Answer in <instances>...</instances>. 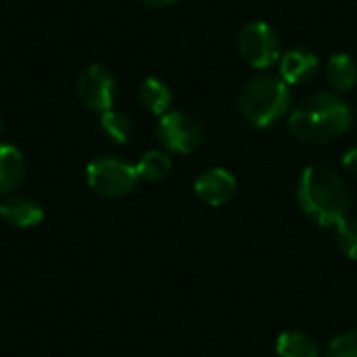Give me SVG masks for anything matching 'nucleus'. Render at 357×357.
I'll return each instance as SVG.
<instances>
[{
    "label": "nucleus",
    "instance_id": "nucleus-1",
    "mask_svg": "<svg viewBox=\"0 0 357 357\" xmlns=\"http://www.w3.org/2000/svg\"><path fill=\"white\" fill-rule=\"evenodd\" d=\"M297 201L301 211L318 226H337L351 209V190L337 169L314 163L301 172L297 184Z\"/></svg>",
    "mask_w": 357,
    "mask_h": 357
},
{
    "label": "nucleus",
    "instance_id": "nucleus-2",
    "mask_svg": "<svg viewBox=\"0 0 357 357\" xmlns=\"http://www.w3.org/2000/svg\"><path fill=\"white\" fill-rule=\"evenodd\" d=\"M351 123V107L331 92H316L289 115V132L305 144L333 142L343 136Z\"/></svg>",
    "mask_w": 357,
    "mask_h": 357
},
{
    "label": "nucleus",
    "instance_id": "nucleus-3",
    "mask_svg": "<svg viewBox=\"0 0 357 357\" xmlns=\"http://www.w3.org/2000/svg\"><path fill=\"white\" fill-rule=\"evenodd\" d=\"M238 107L245 119L255 128H270L282 119L291 107L289 86L276 75L251 77L238 96Z\"/></svg>",
    "mask_w": 357,
    "mask_h": 357
},
{
    "label": "nucleus",
    "instance_id": "nucleus-4",
    "mask_svg": "<svg viewBox=\"0 0 357 357\" xmlns=\"http://www.w3.org/2000/svg\"><path fill=\"white\" fill-rule=\"evenodd\" d=\"M86 180L96 195L107 199L126 197L140 182L136 165L117 157H98L90 161L86 167Z\"/></svg>",
    "mask_w": 357,
    "mask_h": 357
},
{
    "label": "nucleus",
    "instance_id": "nucleus-5",
    "mask_svg": "<svg viewBox=\"0 0 357 357\" xmlns=\"http://www.w3.org/2000/svg\"><path fill=\"white\" fill-rule=\"evenodd\" d=\"M157 138L167 151L188 155L205 144V130L195 117L182 111H167L157 123Z\"/></svg>",
    "mask_w": 357,
    "mask_h": 357
},
{
    "label": "nucleus",
    "instance_id": "nucleus-6",
    "mask_svg": "<svg viewBox=\"0 0 357 357\" xmlns=\"http://www.w3.org/2000/svg\"><path fill=\"white\" fill-rule=\"evenodd\" d=\"M238 52L255 69H268L280 59V40L264 21L247 23L238 33Z\"/></svg>",
    "mask_w": 357,
    "mask_h": 357
},
{
    "label": "nucleus",
    "instance_id": "nucleus-7",
    "mask_svg": "<svg viewBox=\"0 0 357 357\" xmlns=\"http://www.w3.org/2000/svg\"><path fill=\"white\" fill-rule=\"evenodd\" d=\"M77 98L90 109L105 113L113 109L117 98V82L109 67L105 65H90L77 77Z\"/></svg>",
    "mask_w": 357,
    "mask_h": 357
},
{
    "label": "nucleus",
    "instance_id": "nucleus-8",
    "mask_svg": "<svg viewBox=\"0 0 357 357\" xmlns=\"http://www.w3.org/2000/svg\"><path fill=\"white\" fill-rule=\"evenodd\" d=\"M195 192L205 205H226L236 195V178L224 167H211L195 180Z\"/></svg>",
    "mask_w": 357,
    "mask_h": 357
},
{
    "label": "nucleus",
    "instance_id": "nucleus-9",
    "mask_svg": "<svg viewBox=\"0 0 357 357\" xmlns=\"http://www.w3.org/2000/svg\"><path fill=\"white\" fill-rule=\"evenodd\" d=\"M320 59L310 48H293L280 59V79L287 86L307 84L318 75Z\"/></svg>",
    "mask_w": 357,
    "mask_h": 357
},
{
    "label": "nucleus",
    "instance_id": "nucleus-10",
    "mask_svg": "<svg viewBox=\"0 0 357 357\" xmlns=\"http://www.w3.org/2000/svg\"><path fill=\"white\" fill-rule=\"evenodd\" d=\"M0 218L13 228H33L42 222L44 211L33 199L13 195L0 203Z\"/></svg>",
    "mask_w": 357,
    "mask_h": 357
},
{
    "label": "nucleus",
    "instance_id": "nucleus-11",
    "mask_svg": "<svg viewBox=\"0 0 357 357\" xmlns=\"http://www.w3.org/2000/svg\"><path fill=\"white\" fill-rule=\"evenodd\" d=\"M25 176V159L13 144L0 142V195H10Z\"/></svg>",
    "mask_w": 357,
    "mask_h": 357
},
{
    "label": "nucleus",
    "instance_id": "nucleus-12",
    "mask_svg": "<svg viewBox=\"0 0 357 357\" xmlns=\"http://www.w3.org/2000/svg\"><path fill=\"white\" fill-rule=\"evenodd\" d=\"M326 82L337 92H349L357 84V65L349 54H333L326 63Z\"/></svg>",
    "mask_w": 357,
    "mask_h": 357
},
{
    "label": "nucleus",
    "instance_id": "nucleus-13",
    "mask_svg": "<svg viewBox=\"0 0 357 357\" xmlns=\"http://www.w3.org/2000/svg\"><path fill=\"white\" fill-rule=\"evenodd\" d=\"M276 354L278 357H320V347L312 337L299 331H287L276 339Z\"/></svg>",
    "mask_w": 357,
    "mask_h": 357
},
{
    "label": "nucleus",
    "instance_id": "nucleus-14",
    "mask_svg": "<svg viewBox=\"0 0 357 357\" xmlns=\"http://www.w3.org/2000/svg\"><path fill=\"white\" fill-rule=\"evenodd\" d=\"M138 98H140L142 107L146 111H151L153 115H165L169 111V105H172L169 88L161 79H157V77H146L140 84Z\"/></svg>",
    "mask_w": 357,
    "mask_h": 357
},
{
    "label": "nucleus",
    "instance_id": "nucleus-15",
    "mask_svg": "<svg viewBox=\"0 0 357 357\" xmlns=\"http://www.w3.org/2000/svg\"><path fill=\"white\" fill-rule=\"evenodd\" d=\"M136 172H138V178L140 180L159 182V180H163L172 172V159L163 151H149V153H144L138 159Z\"/></svg>",
    "mask_w": 357,
    "mask_h": 357
},
{
    "label": "nucleus",
    "instance_id": "nucleus-16",
    "mask_svg": "<svg viewBox=\"0 0 357 357\" xmlns=\"http://www.w3.org/2000/svg\"><path fill=\"white\" fill-rule=\"evenodd\" d=\"M100 128L102 132L117 144H126L132 138V119L117 109H109L105 113H100Z\"/></svg>",
    "mask_w": 357,
    "mask_h": 357
},
{
    "label": "nucleus",
    "instance_id": "nucleus-17",
    "mask_svg": "<svg viewBox=\"0 0 357 357\" xmlns=\"http://www.w3.org/2000/svg\"><path fill=\"white\" fill-rule=\"evenodd\" d=\"M335 241L349 259H357V218H345L335 226Z\"/></svg>",
    "mask_w": 357,
    "mask_h": 357
},
{
    "label": "nucleus",
    "instance_id": "nucleus-18",
    "mask_svg": "<svg viewBox=\"0 0 357 357\" xmlns=\"http://www.w3.org/2000/svg\"><path fill=\"white\" fill-rule=\"evenodd\" d=\"M326 357H357V331H347L335 337L328 345Z\"/></svg>",
    "mask_w": 357,
    "mask_h": 357
},
{
    "label": "nucleus",
    "instance_id": "nucleus-19",
    "mask_svg": "<svg viewBox=\"0 0 357 357\" xmlns=\"http://www.w3.org/2000/svg\"><path fill=\"white\" fill-rule=\"evenodd\" d=\"M343 167L349 176L357 178V146H351L345 155H343Z\"/></svg>",
    "mask_w": 357,
    "mask_h": 357
},
{
    "label": "nucleus",
    "instance_id": "nucleus-20",
    "mask_svg": "<svg viewBox=\"0 0 357 357\" xmlns=\"http://www.w3.org/2000/svg\"><path fill=\"white\" fill-rule=\"evenodd\" d=\"M146 6H153V8H163V6H169V4H174V2H178V0H142Z\"/></svg>",
    "mask_w": 357,
    "mask_h": 357
},
{
    "label": "nucleus",
    "instance_id": "nucleus-21",
    "mask_svg": "<svg viewBox=\"0 0 357 357\" xmlns=\"http://www.w3.org/2000/svg\"><path fill=\"white\" fill-rule=\"evenodd\" d=\"M0 130H2V117H0Z\"/></svg>",
    "mask_w": 357,
    "mask_h": 357
}]
</instances>
